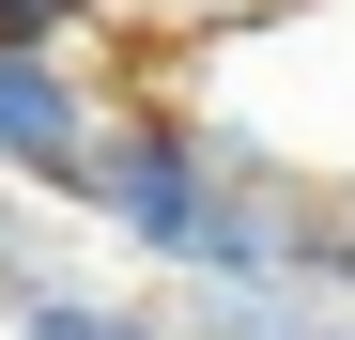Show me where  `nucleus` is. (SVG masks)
<instances>
[{"label": "nucleus", "instance_id": "obj_3", "mask_svg": "<svg viewBox=\"0 0 355 340\" xmlns=\"http://www.w3.org/2000/svg\"><path fill=\"white\" fill-rule=\"evenodd\" d=\"M108 0H0V62H62V31H93Z\"/></svg>", "mask_w": 355, "mask_h": 340}, {"label": "nucleus", "instance_id": "obj_4", "mask_svg": "<svg viewBox=\"0 0 355 340\" xmlns=\"http://www.w3.org/2000/svg\"><path fill=\"white\" fill-rule=\"evenodd\" d=\"M108 16H124V0H108ZM155 16H248V0H155ZM263 16H278V0H263Z\"/></svg>", "mask_w": 355, "mask_h": 340}, {"label": "nucleus", "instance_id": "obj_2", "mask_svg": "<svg viewBox=\"0 0 355 340\" xmlns=\"http://www.w3.org/2000/svg\"><path fill=\"white\" fill-rule=\"evenodd\" d=\"M0 340H170L139 294H93V278L62 263V278H31V294H0Z\"/></svg>", "mask_w": 355, "mask_h": 340}, {"label": "nucleus", "instance_id": "obj_1", "mask_svg": "<svg viewBox=\"0 0 355 340\" xmlns=\"http://www.w3.org/2000/svg\"><path fill=\"white\" fill-rule=\"evenodd\" d=\"M93 155H108V108L62 62H0V170L46 201H93Z\"/></svg>", "mask_w": 355, "mask_h": 340}]
</instances>
